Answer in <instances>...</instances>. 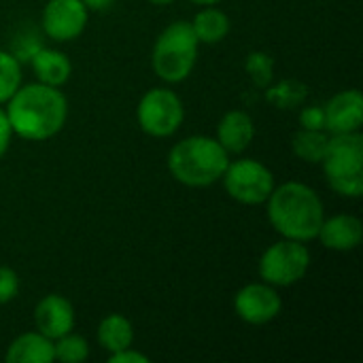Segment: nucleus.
Instances as JSON below:
<instances>
[{
	"label": "nucleus",
	"mask_w": 363,
	"mask_h": 363,
	"mask_svg": "<svg viewBox=\"0 0 363 363\" xmlns=\"http://www.w3.org/2000/svg\"><path fill=\"white\" fill-rule=\"evenodd\" d=\"M308 96V87L302 81L296 79H283L279 83H270L266 87V100L283 111H291L296 106H300Z\"/></svg>",
	"instance_id": "nucleus-20"
},
{
	"label": "nucleus",
	"mask_w": 363,
	"mask_h": 363,
	"mask_svg": "<svg viewBox=\"0 0 363 363\" xmlns=\"http://www.w3.org/2000/svg\"><path fill=\"white\" fill-rule=\"evenodd\" d=\"M4 359L9 363H51L53 357V340L43 336L40 332L19 334L6 349Z\"/></svg>",
	"instance_id": "nucleus-16"
},
{
	"label": "nucleus",
	"mask_w": 363,
	"mask_h": 363,
	"mask_svg": "<svg viewBox=\"0 0 363 363\" xmlns=\"http://www.w3.org/2000/svg\"><path fill=\"white\" fill-rule=\"evenodd\" d=\"M53 357L62 363H83L89 357V342L72 330L53 340Z\"/></svg>",
	"instance_id": "nucleus-21"
},
{
	"label": "nucleus",
	"mask_w": 363,
	"mask_h": 363,
	"mask_svg": "<svg viewBox=\"0 0 363 363\" xmlns=\"http://www.w3.org/2000/svg\"><path fill=\"white\" fill-rule=\"evenodd\" d=\"M4 113L15 136L30 143H43L62 132L68 119V100L60 87L36 81L19 85L9 98Z\"/></svg>",
	"instance_id": "nucleus-1"
},
{
	"label": "nucleus",
	"mask_w": 363,
	"mask_h": 363,
	"mask_svg": "<svg viewBox=\"0 0 363 363\" xmlns=\"http://www.w3.org/2000/svg\"><path fill=\"white\" fill-rule=\"evenodd\" d=\"M200 40L185 19L168 23L153 43L151 68L164 83H183L196 68Z\"/></svg>",
	"instance_id": "nucleus-4"
},
{
	"label": "nucleus",
	"mask_w": 363,
	"mask_h": 363,
	"mask_svg": "<svg viewBox=\"0 0 363 363\" xmlns=\"http://www.w3.org/2000/svg\"><path fill=\"white\" fill-rule=\"evenodd\" d=\"M96 338H98V345L111 355V353H117V351H123V349L132 347L134 328H132L130 319H125L119 313H113V315H106L98 323Z\"/></svg>",
	"instance_id": "nucleus-17"
},
{
	"label": "nucleus",
	"mask_w": 363,
	"mask_h": 363,
	"mask_svg": "<svg viewBox=\"0 0 363 363\" xmlns=\"http://www.w3.org/2000/svg\"><path fill=\"white\" fill-rule=\"evenodd\" d=\"M300 128L304 130H325V111L321 104L304 106L300 111Z\"/></svg>",
	"instance_id": "nucleus-26"
},
{
	"label": "nucleus",
	"mask_w": 363,
	"mask_h": 363,
	"mask_svg": "<svg viewBox=\"0 0 363 363\" xmlns=\"http://www.w3.org/2000/svg\"><path fill=\"white\" fill-rule=\"evenodd\" d=\"M108 362L111 363H149V355L140 353V351H134L132 347L123 349V351H117V353H111L108 355Z\"/></svg>",
	"instance_id": "nucleus-27"
},
{
	"label": "nucleus",
	"mask_w": 363,
	"mask_h": 363,
	"mask_svg": "<svg viewBox=\"0 0 363 363\" xmlns=\"http://www.w3.org/2000/svg\"><path fill=\"white\" fill-rule=\"evenodd\" d=\"M85 4V9L89 13H100V11H106L115 4V0H81Z\"/></svg>",
	"instance_id": "nucleus-29"
},
{
	"label": "nucleus",
	"mask_w": 363,
	"mask_h": 363,
	"mask_svg": "<svg viewBox=\"0 0 363 363\" xmlns=\"http://www.w3.org/2000/svg\"><path fill=\"white\" fill-rule=\"evenodd\" d=\"M255 138V123L245 111H228L217 123V140L228 153H242Z\"/></svg>",
	"instance_id": "nucleus-14"
},
{
	"label": "nucleus",
	"mask_w": 363,
	"mask_h": 363,
	"mask_svg": "<svg viewBox=\"0 0 363 363\" xmlns=\"http://www.w3.org/2000/svg\"><path fill=\"white\" fill-rule=\"evenodd\" d=\"M19 294V277L13 268L0 266V304H9Z\"/></svg>",
	"instance_id": "nucleus-24"
},
{
	"label": "nucleus",
	"mask_w": 363,
	"mask_h": 363,
	"mask_svg": "<svg viewBox=\"0 0 363 363\" xmlns=\"http://www.w3.org/2000/svg\"><path fill=\"white\" fill-rule=\"evenodd\" d=\"M40 47H43V45L38 43V38H36L34 34H23V36H19V38L13 43L11 53L23 64V62H30L32 55H34Z\"/></svg>",
	"instance_id": "nucleus-25"
},
{
	"label": "nucleus",
	"mask_w": 363,
	"mask_h": 363,
	"mask_svg": "<svg viewBox=\"0 0 363 363\" xmlns=\"http://www.w3.org/2000/svg\"><path fill=\"white\" fill-rule=\"evenodd\" d=\"M245 70L255 87L266 89L274 79V60L266 51H251L245 60Z\"/></svg>",
	"instance_id": "nucleus-23"
},
{
	"label": "nucleus",
	"mask_w": 363,
	"mask_h": 363,
	"mask_svg": "<svg viewBox=\"0 0 363 363\" xmlns=\"http://www.w3.org/2000/svg\"><path fill=\"white\" fill-rule=\"evenodd\" d=\"M191 30L196 34V38L200 40V45H217L221 43L228 34H230V17L228 13H223L221 9L213 6H204L202 11L196 13Z\"/></svg>",
	"instance_id": "nucleus-18"
},
{
	"label": "nucleus",
	"mask_w": 363,
	"mask_h": 363,
	"mask_svg": "<svg viewBox=\"0 0 363 363\" xmlns=\"http://www.w3.org/2000/svg\"><path fill=\"white\" fill-rule=\"evenodd\" d=\"M311 268V251L306 242L283 238L270 245L259 259V277L272 287H291L300 283Z\"/></svg>",
	"instance_id": "nucleus-6"
},
{
	"label": "nucleus",
	"mask_w": 363,
	"mask_h": 363,
	"mask_svg": "<svg viewBox=\"0 0 363 363\" xmlns=\"http://www.w3.org/2000/svg\"><path fill=\"white\" fill-rule=\"evenodd\" d=\"M317 238L330 251H338V253L355 251L362 245L363 238L362 219L355 215H334L330 219L325 217Z\"/></svg>",
	"instance_id": "nucleus-13"
},
{
	"label": "nucleus",
	"mask_w": 363,
	"mask_h": 363,
	"mask_svg": "<svg viewBox=\"0 0 363 363\" xmlns=\"http://www.w3.org/2000/svg\"><path fill=\"white\" fill-rule=\"evenodd\" d=\"M189 2H194L198 6H213V4H219L221 0H189Z\"/></svg>",
	"instance_id": "nucleus-30"
},
{
	"label": "nucleus",
	"mask_w": 363,
	"mask_h": 363,
	"mask_svg": "<svg viewBox=\"0 0 363 363\" xmlns=\"http://www.w3.org/2000/svg\"><path fill=\"white\" fill-rule=\"evenodd\" d=\"M147 2H151L155 6H166V4H172L174 0H147Z\"/></svg>",
	"instance_id": "nucleus-31"
},
{
	"label": "nucleus",
	"mask_w": 363,
	"mask_h": 363,
	"mask_svg": "<svg viewBox=\"0 0 363 363\" xmlns=\"http://www.w3.org/2000/svg\"><path fill=\"white\" fill-rule=\"evenodd\" d=\"M185 106L177 91L168 87H153L143 94L136 106V121L147 136L168 138L183 125Z\"/></svg>",
	"instance_id": "nucleus-7"
},
{
	"label": "nucleus",
	"mask_w": 363,
	"mask_h": 363,
	"mask_svg": "<svg viewBox=\"0 0 363 363\" xmlns=\"http://www.w3.org/2000/svg\"><path fill=\"white\" fill-rule=\"evenodd\" d=\"M89 21V11L81 0H47L40 28L47 38L55 43H70L79 38Z\"/></svg>",
	"instance_id": "nucleus-9"
},
{
	"label": "nucleus",
	"mask_w": 363,
	"mask_h": 363,
	"mask_svg": "<svg viewBox=\"0 0 363 363\" xmlns=\"http://www.w3.org/2000/svg\"><path fill=\"white\" fill-rule=\"evenodd\" d=\"M283 300L277 287L268 283H249L234 296V313L249 325H266L281 315Z\"/></svg>",
	"instance_id": "nucleus-10"
},
{
	"label": "nucleus",
	"mask_w": 363,
	"mask_h": 363,
	"mask_svg": "<svg viewBox=\"0 0 363 363\" xmlns=\"http://www.w3.org/2000/svg\"><path fill=\"white\" fill-rule=\"evenodd\" d=\"M325 181L342 198L363 196V134H332L321 160Z\"/></svg>",
	"instance_id": "nucleus-5"
},
{
	"label": "nucleus",
	"mask_w": 363,
	"mask_h": 363,
	"mask_svg": "<svg viewBox=\"0 0 363 363\" xmlns=\"http://www.w3.org/2000/svg\"><path fill=\"white\" fill-rule=\"evenodd\" d=\"M221 181L228 196L247 206L264 204L277 187L272 170L266 164L251 157L230 162Z\"/></svg>",
	"instance_id": "nucleus-8"
},
{
	"label": "nucleus",
	"mask_w": 363,
	"mask_h": 363,
	"mask_svg": "<svg viewBox=\"0 0 363 363\" xmlns=\"http://www.w3.org/2000/svg\"><path fill=\"white\" fill-rule=\"evenodd\" d=\"M11 138H13V130H11V123L6 119L4 108L0 106V160L6 155V151L11 147Z\"/></svg>",
	"instance_id": "nucleus-28"
},
{
	"label": "nucleus",
	"mask_w": 363,
	"mask_h": 363,
	"mask_svg": "<svg viewBox=\"0 0 363 363\" xmlns=\"http://www.w3.org/2000/svg\"><path fill=\"white\" fill-rule=\"evenodd\" d=\"M21 85V62L11 51H0V106Z\"/></svg>",
	"instance_id": "nucleus-22"
},
{
	"label": "nucleus",
	"mask_w": 363,
	"mask_h": 363,
	"mask_svg": "<svg viewBox=\"0 0 363 363\" xmlns=\"http://www.w3.org/2000/svg\"><path fill=\"white\" fill-rule=\"evenodd\" d=\"M170 177L185 187H208L221 181L230 153L219 145L217 138L198 134L179 140L168 153Z\"/></svg>",
	"instance_id": "nucleus-3"
},
{
	"label": "nucleus",
	"mask_w": 363,
	"mask_h": 363,
	"mask_svg": "<svg viewBox=\"0 0 363 363\" xmlns=\"http://www.w3.org/2000/svg\"><path fill=\"white\" fill-rule=\"evenodd\" d=\"M74 321H77V315H74L72 302L60 294L45 296L34 308L36 332H40L43 336H47L51 340H57L60 336L72 332Z\"/></svg>",
	"instance_id": "nucleus-12"
},
{
	"label": "nucleus",
	"mask_w": 363,
	"mask_h": 363,
	"mask_svg": "<svg viewBox=\"0 0 363 363\" xmlns=\"http://www.w3.org/2000/svg\"><path fill=\"white\" fill-rule=\"evenodd\" d=\"M323 111H325V132L330 134L362 132L363 98L359 89L338 91L328 100Z\"/></svg>",
	"instance_id": "nucleus-11"
},
{
	"label": "nucleus",
	"mask_w": 363,
	"mask_h": 363,
	"mask_svg": "<svg viewBox=\"0 0 363 363\" xmlns=\"http://www.w3.org/2000/svg\"><path fill=\"white\" fill-rule=\"evenodd\" d=\"M32 72L36 77L38 83L51 85V87H62L70 74H72V62L64 51L57 49H49V47H40L32 60H30Z\"/></svg>",
	"instance_id": "nucleus-15"
},
{
	"label": "nucleus",
	"mask_w": 363,
	"mask_h": 363,
	"mask_svg": "<svg viewBox=\"0 0 363 363\" xmlns=\"http://www.w3.org/2000/svg\"><path fill=\"white\" fill-rule=\"evenodd\" d=\"M330 132L325 130H304L300 128L294 138H291V149L294 153L306 162V164H321L325 151H328V145H330Z\"/></svg>",
	"instance_id": "nucleus-19"
},
{
	"label": "nucleus",
	"mask_w": 363,
	"mask_h": 363,
	"mask_svg": "<svg viewBox=\"0 0 363 363\" xmlns=\"http://www.w3.org/2000/svg\"><path fill=\"white\" fill-rule=\"evenodd\" d=\"M264 204L272 230L289 240H315L325 219L323 200L313 187L300 181H287L274 187Z\"/></svg>",
	"instance_id": "nucleus-2"
}]
</instances>
